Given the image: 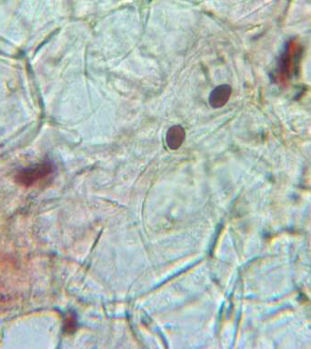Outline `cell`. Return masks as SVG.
<instances>
[{
  "label": "cell",
  "instance_id": "6da1fadb",
  "mask_svg": "<svg viewBox=\"0 0 311 349\" xmlns=\"http://www.w3.org/2000/svg\"><path fill=\"white\" fill-rule=\"evenodd\" d=\"M302 56V47L297 39L287 43L283 53L279 58L277 78L283 82L292 79L298 73Z\"/></svg>",
  "mask_w": 311,
  "mask_h": 349
},
{
  "label": "cell",
  "instance_id": "3957f363",
  "mask_svg": "<svg viewBox=\"0 0 311 349\" xmlns=\"http://www.w3.org/2000/svg\"><path fill=\"white\" fill-rule=\"evenodd\" d=\"M231 93L232 89L231 86L220 85L215 87L209 95V102L210 106L213 108H220L225 106L231 98Z\"/></svg>",
  "mask_w": 311,
  "mask_h": 349
},
{
  "label": "cell",
  "instance_id": "277c9868",
  "mask_svg": "<svg viewBox=\"0 0 311 349\" xmlns=\"http://www.w3.org/2000/svg\"><path fill=\"white\" fill-rule=\"evenodd\" d=\"M185 138H186L185 129L179 125L173 126L166 132V145L172 150H176L181 147Z\"/></svg>",
  "mask_w": 311,
  "mask_h": 349
},
{
  "label": "cell",
  "instance_id": "7a4b0ae2",
  "mask_svg": "<svg viewBox=\"0 0 311 349\" xmlns=\"http://www.w3.org/2000/svg\"><path fill=\"white\" fill-rule=\"evenodd\" d=\"M54 167L49 161L33 165L16 174V181L21 185L31 186L53 174Z\"/></svg>",
  "mask_w": 311,
  "mask_h": 349
}]
</instances>
